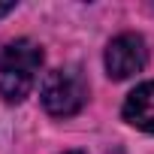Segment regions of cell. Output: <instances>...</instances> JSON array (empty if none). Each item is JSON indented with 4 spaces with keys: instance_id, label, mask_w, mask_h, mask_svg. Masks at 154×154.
I'll return each mask as SVG.
<instances>
[{
    "instance_id": "cell-6",
    "label": "cell",
    "mask_w": 154,
    "mask_h": 154,
    "mask_svg": "<svg viewBox=\"0 0 154 154\" xmlns=\"http://www.w3.org/2000/svg\"><path fill=\"white\" fill-rule=\"evenodd\" d=\"M66 154H82V151H66Z\"/></svg>"
},
{
    "instance_id": "cell-5",
    "label": "cell",
    "mask_w": 154,
    "mask_h": 154,
    "mask_svg": "<svg viewBox=\"0 0 154 154\" xmlns=\"http://www.w3.org/2000/svg\"><path fill=\"white\" fill-rule=\"evenodd\" d=\"M15 9V3H0V15H6V12H12Z\"/></svg>"
},
{
    "instance_id": "cell-3",
    "label": "cell",
    "mask_w": 154,
    "mask_h": 154,
    "mask_svg": "<svg viewBox=\"0 0 154 154\" xmlns=\"http://www.w3.org/2000/svg\"><path fill=\"white\" fill-rule=\"evenodd\" d=\"M148 63V48L139 33H121L109 42L106 48V72L109 79H130V75L142 72Z\"/></svg>"
},
{
    "instance_id": "cell-2",
    "label": "cell",
    "mask_w": 154,
    "mask_h": 154,
    "mask_svg": "<svg viewBox=\"0 0 154 154\" xmlns=\"http://www.w3.org/2000/svg\"><path fill=\"white\" fill-rule=\"evenodd\" d=\"M42 106L45 112H51L54 118H69L75 115L85 100H88V85L82 79L79 69L63 66V69H51L42 82Z\"/></svg>"
},
{
    "instance_id": "cell-1",
    "label": "cell",
    "mask_w": 154,
    "mask_h": 154,
    "mask_svg": "<svg viewBox=\"0 0 154 154\" xmlns=\"http://www.w3.org/2000/svg\"><path fill=\"white\" fill-rule=\"evenodd\" d=\"M42 66V48L33 39H15L0 54V97L6 103H21L36 85Z\"/></svg>"
},
{
    "instance_id": "cell-4",
    "label": "cell",
    "mask_w": 154,
    "mask_h": 154,
    "mask_svg": "<svg viewBox=\"0 0 154 154\" xmlns=\"http://www.w3.org/2000/svg\"><path fill=\"white\" fill-rule=\"evenodd\" d=\"M124 121L145 130V133H154V82H145V85H139L136 91L127 94Z\"/></svg>"
}]
</instances>
